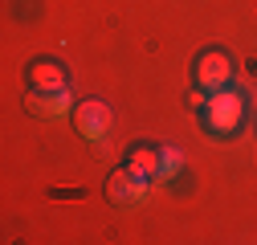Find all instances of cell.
<instances>
[{
	"label": "cell",
	"mask_w": 257,
	"mask_h": 245,
	"mask_svg": "<svg viewBox=\"0 0 257 245\" xmlns=\"http://www.w3.org/2000/svg\"><path fill=\"white\" fill-rule=\"evenodd\" d=\"M29 86L33 90H66V66H57V61L41 57L29 66Z\"/></svg>",
	"instance_id": "cell-6"
},
{
	"label": "cell",
	"mask_w": 257,
	"mask_h": 245,
	"mask_svg": "<svg viewBox=\"0 0 257 245\" xmlns=\"http://www.w3.org/2000/svg\"><path fill=\"white\" fill-rule=\"evenodd\" d=\"M200 122H204L208 135H220V139L237 135V131L245 127V94H237L233 86L212 90V94H208V106L200 110Z\"/></svg>",
	"instance_id": "cell-1"
},
{
	"label": "cell",
	"mask_w": 257,
	"mask_h": 245,
	"mask_svg": "<svg viewBox=\"0 0 257 245\" xmlns=\"http://www.w3.org/2000/svg\"><path fill=\"white\" fill-rule=\"evenodd\" d=\"M74 127H78V135H82L86 143H102L106 131H110V106L98 102V98L78 102V106H74Z\"/></svg>",
	"instance_id": "cell-4"
},
{
	"label": "cell",
	"mask_w": 257,
	"mask_h": 245,
	"mask_svg": "<svg viewBox=\"0 0 257 245\" xmlns=\"http://www.w3.org/2000/svg\"><path fill=\"white\" fill-rule=\"evenodd\" d=\"M192 82L204 86L208 94L212 90H224L233 82V57L224 53V49H204L196 53V61H192Z\"/></svg>",
	"instance_id": "cell-2"
},
{
	"label": "cell",
	"mask_w": 257,
	"mask_h": 245,
	"mask_svg": "<svg viewBox=\"0 0 257 245\" xmlns=\"http://www.w3.org/2000/svg\"><path fill=\"white\" fill-rule=\"evenodd\" d=\"M126 168H135L139 176L147 180H159V147H131V156H126Z\"/></svg>",
	"instance_id": "cell-7"
},
{
	"label": "cell",
	"mask_w": 257,
	"mask_h": 245,
	"mask_svg": "<svg viewBox=\"0 0 257 245\" xmlns=\"http://www.w3.org/2000/svg\"><path fill=\"white\" fill-rule=\"evenodd\" d=\"M147 188H151V180L122 164V168L110 172V180H106V200H110L114 208H135V204L147 200Z\"/></svg>",
	"instance_id": "cell-3"
},
{
	"label": "cell",
	"mask_w": 257,
	"mask_h": 245,
	"mask_svg": "<svg viewBox=\"0 0 257 245\" xmlns=\"http://www.w3.org/2000/svg\"><path fill=\"white\" fill-rule=\"evenodd\" d=\"M188 106H192V110H204V106H208V90H204V86H196V90L188 94Z\"/></svg>",
	"instance_id": "cell-9"
},
{
	"label": "cell",
	"mask_w": 257,
	"mask_h": 245,
	"mask_svg": "<svg viewBox=\"0 0 257 245\" xmlns=\"http://www.w3.org/2000/svg\"><path fill=\"white\" fill-rule=\"evenodd\" d=\"M74 94H70V86L66 90H29L25 94V110L29 114H37V118H66L74 114Z\"/></svg>",
	"instance_id": "cell-5"
},
{
	"label": "cell",
	"mask_w": 257,
	"mask_h": 245,
	"mask_svg": "<svg viewBox=\"0 0 257 245\" xmlns=\"http://www.w3.org/2000/svg\"><path fill=\"white\" fill-rule=\"evenodd\" d=\"M184 172V151L180 147H159V180H176Z\"/></svg>",
	"instance_id": "cell-8"
}]
</instances>
